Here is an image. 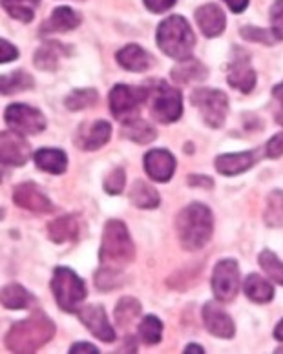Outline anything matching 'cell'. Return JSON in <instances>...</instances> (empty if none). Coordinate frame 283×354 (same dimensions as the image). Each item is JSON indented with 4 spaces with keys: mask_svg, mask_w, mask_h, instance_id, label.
I'll return each instance as SVG.
<instances>
[{
    "mask_svg": "<svg viewBox=\"0 0 283 354\" xmlns=\"http://www.w3.org/2000/svg\"><path fill=\"white\" fill-rule=\"evenodd\" d=\"M55 336V325L44 313H33L10 329L6 336V347L11 353H37Z\"/></svg>",
    "mask_w": 283,
    "mask_h": 354,
    "instance_id": "6da1fadb",
    "label": "cell"
},
{
    "mask_svg": "<svg viewBox=\"0 0 283 354\" xmlns=\"http://www.w3.org/2000/svg\"><path fill=\"white\" fill-rule=\"evenodd\" d=\"M177 238L185 250H199L210 241L214 230V218L210 208L203 203H192L183 208L176 221Z\"/></svg>",
    "mask_w": 283,
    "mask_h": 354,
    "instance_id": "7a4b0ae2",
    "label": "cell"
},
{
    "mask_svg": "<svg viewBox=\"0 0 283 354\" xmlns=\"http://www.w3.org/2000/svg\"><path fill=\"white\" fill-rule=\"evenodd\" d=\"M136 258V247L130 238L127 225L119 219H110L104 227L99 250V261L102 267L122 268Z\"/></svg>",
    "mask_w": 283,
    "mask_h": 354,
    "instance_id": "3957f363",
    "label": "cell"
},
{
    "mask_svg": "<svg viewBox=\"0 0 283 354\" xmlns=\"http://www.w3.org/2000/svg\"><path fill=\"white\" fill-rule=\"evenodd\" d=\"M156 39L163 53L172 57L176 61L190 59L194 44H196V37L190 30V24L181 15H172L165 19L157 28Z\"/></svg>",
    "mask_w": 283,
    "mask_h": 354,
    "instance_id": "277c9868",
    "label": "cell"
},
{
    "mask_svg": "<svg viewBox=\"0 0 283 354\" xmlns=\"http://www.w3.org/2000/svg\"><path fill=\"white\" fill-rule=\"evenodd\" d=\"M51 290L57 305L64 313H79L86 299V285L71 268L59 267L51 278Z\"/></svg>",
    "mask_w": 283,
    "mask_h": 354,
    "instance_id": "5b68a950",
    "label": "cell"
},
{
    "mask_svg": "<svg viewBox=\"0 0 283 354\" xmlns=\"http://www.w3.org/2000/svg\"><path fill=\"white\" fill-rule=\"evenodd\" d=\"M148 101H150V111L157 121L163 124L176 122L183 113V97L181 91L172 88L165 81L154 84L148 90Z\"/></svg>",
    "mask_w": 283,
    "mask_h": 354,
    "instance_id": "8992f818",
    "label": "cell"
},
{
    "mask_svg": "<svg viewBox=\"0 0 283 354\" xmlns=\"http://www.w3.org/2000/svg\"><path fill=\"white\" fill-rule=\"evenodd\" d=\"M190 101L210 128H219L227 119L228 97L225 91L214 88H197L190 95Z\"/></svg>",
    "mask_w": 283,
    "mask_h": 354,
    "instance_id": "52a82bcc",
    "label": "cell"
},
{
    "mask_svg": "<svg viewBox=\"0 0 283 354\" xmlns=\"http://www.w3.org/2000/svg\"><path fill=\"white\" fill-rule=\"evenodd\" d=\"M148 99V88L143 86H128V84H117L111 88L110 97V111L117 121H130L136 119L137 111L141 104Z\"/></svg>",
    "mask_w": 283,
    "mask_h": 354,
    "instance_id": "ba28073f",
    "label": "cell"
},
{
    "mask_svg": "<svg viewBox=\"0 0 283 354\" xmlns=\"http://www.w3.org/2000/svg\"><path fill=\"white\" fill-rule=\"evenodd\" d=\"M4 121L11 127V130L22 136H37L46 130V119L41 110L28 104H11L6 108Z\"/></svg>",
    "mask_w": 283,
    "mask_h": 354,
    "instance_id": "9c48e42d",
    "label": "cell"
},
{
    "mask_svg": "<svg viewBox=\"0 0 283 354\" xmlns=\"http://www.w3.org/2000/svg\"><path fill=\"white\" fill-rule=\"evenodd\" d=\"M239 288V267L234 259H221L212 272V292L218 301H232Z\"/></svg>",
    "mask_w": 283,
    "mask_h": 354,
    "instance_id": "30bf717a",
    "label": "cell"
},
{
    "mask_svg": "<svg viewBox=\"0 0 283 354\" xmlns=\"http://www.w3.org/2000/svg\"><path fill=\"white\" fill-rule=\"evenodd\" d=\"M0 156L4 165L11 167H22L30 161L31 148L26 141V137L19 132H2L0 136Z\"/></svg>",
    "mask_w": 283,
    "mask_h": 354,
    "instance_id": "8fae6325",
    "label": "cell"
},
{
    "mask_svg": "<svg viewBox=\"0 0 283 354\" xmlns=\"http://www.w3.org/2000/svg\"><path fill=\"white\" fill-rule=\"evenodd\" d=\"M111 127L107 121H91L84 122L79 127L75 133V147L79 150H86V152H93L99 150L110 141Z\"/></svg>",
    "mask_w": 283,
    "mask_h": 354,
    "instance_id": "7c38bea8",
    "label": "cell"
},
{
    "mask_svg": "<svg viewBox=\"0 0 283 354\" xmlns=\"http://www.w3.org/2000/svg\"><path fill=\"white\" fill-rule=\"evenodd\" d=\"M203 324L208 333L218 338L228 339L234 338V334H236V325H234L230 314L216 301H208L203 307Z\"/></svg>",
    "mask_w": 283,
    "mask_h": 354,
    "instance_id": "4fadbf2b",
    "label": "cell"
},
{
    "mask_svg": "<svg viewBox=\"0 0 283 354\" xmlns=\"http://www.w3.org/2000/svg\"><path fill=\"white\" fill-rule=\"evenodd\" d=\"M77 314H79V319L82 322V325H86L88 330L95 338H99L104 344H111L116 339V330L108 322L107 313H104L101 305H86V307L82 305V309Z\"/></svg>",
    "mask_w": 283,
    "mask_h": 354,
    "instance_id": "5bb4252c",
    "label": "cell"
},
{
    "mask_svg": "<svg viewBox=\"0 0 283 354\" xmlns=\"http://www.w3.org/2000/svg\"><path fill=\"white\" fill-rule=\"evenodd\" d=\"M13 201H15L17 207L26 208V210H31V212L37 214H48L55 210L53 203L48 199V196L37 187L35 183H22V185H19L15 188V192H13Z\"/></svg>",
    "mask_w": 283,
    "mask_h": 354,
    "instance_id": "9a60e30c",
    "label": "cell"
},
{
    "mask_svg": "<svg viewBox=\"0 0 283 354\" xmlns=\"http://www.w3.org/2000/svg\"><path fill=\"white\" fill-rule=\"evenodd\" d=\"M145 170H147V176L152 177L154 181L167 183L168 179H172L174 172H176V157L168 150L154 148L145 156Z\"/></svg>",
    "mask_w": 283,
    "mask_h": 354,
    "instance_id": "2e32d148",
    "label": "cell"
},
{
    "mask_svg": "<svg viewBox=\"0 0 283 354\" xmlns=\"http://www.w3.org/2000/svg\"><path fill=\"white\" fill-rule=\"evenodd\" d=\"M196 22L205 37L214 39L219 37L227 26L225 13L218 4H205L196 10Z\"/></svg>",
    "mask_w": 283,
    "mask_h": 354,
    "instance_id": "e0dca14e",
    "label": "cell"
},
{
    "mask_svg": "<svg viewBox=\"0 0 283 354\" xmlns=\"http://www.w3.org/2000/svg\"><path fill=\"white\" fill-rule=\"evenodd\" d=\"M227 82L236 90L243 91V93H250L253 88L256 86V71L250 66V61H248L245 55L236 57L230 66H228V75Z\"/></svg>",
    "mask_w": 283,
    "mask_h": 354,
    "instance_id": "ac0fdd59",
    "label": "cell"
},
{
    "mask_svg": "<svg viewBox=\"0 0 283 354\" xmlns=\"http://www.w3.org/2000/svg\"><path fill=\"white\" fill-rule=\"evenodd\" d=\"M81 22V15L75 10H71L68 6H61V8L51 11L50 19L42 24L41 33H44V35H50V33H66V31L79 28Z\"/></svg>",
    "mask_w": 283,
    "mask_h": 354,
    "instance_id": "d6986e66",
    "label": "cell"
},
{
    "mask_svg": "<svg viewBox=\"0 0 283 354\" xmlns=\"http://www.w3.org/2000/svg\"><path fill=\"white\" fill-rule=\"evenodd\" d=\"M256 162H258V152L225 153L216 159L214 167L221 176H238V174L247 172Z\"/></svg>",
    "mask_w": 283,
    "mask_h": 354,
    "instance_id": "ffe728a7",
    "label": "cell"
},
{
    "mask_svg": "<svg viewBox=\"0 0 283 354\" xmlns=\"http://www.w3.org/2000/svg\"><path fill=\"white\" fill-rule=\"evenodd\" d=\"M116 59L128 71H147L152 66V55L137 44L125 46L122 50L117 51Z\"/></svg>",
    "mask_w": 283,
    "mask_h": 354,
    "instance_id": "44dd1931",
    "label": "cell"
},
{
    "mask_svg": "<svg viewBox=\"0 0 283 354\" xmlns=\"http://www.w3.org/2000/svg\"><path fill=\"white\" fill-rule=\"evenodd\" d=\"M79 219L75 216H62L48 225V236L53 243H68L79 238Z\"/></svg>",
    "mask_w": 283,
    "mask_h": 354,
    "instance_id": "7402d4cb",
    "label": "cell"
},
{
    "mask_svg": "<svg viewBox=\"0 0 283 354\" xmlns=\"http://www.w3.org/2000/svg\"><path fill=\"white\" fill-rule=\"evenodd\" d=\"M70 51L66 50L61 42L57 41H48L35 51V57H33V62L39 70L44 71H53L59 66V61L62 57L68 55Z\"/></svg>",
    "mask_w": 283,
    "mask_h": 354,
    "instance_id": "603a6c76",
    "label": "cell"
},
{
    "mask_svg": "<svg viewBox=\"0 0 283 354\" xmlns=\"http://www.w3.org/2000/svg\"><path fill=\"white\" fill-rule=\"evenodd\" d=\"M33 159H35L37 168L53 176L64 174L68 168V157L59 148H41L39 152H35Z\"/></svg>",
    "mask_w": 283,
    "mask_h": 354,
    "instance_id": "cb8c5ba5",
    "label": "cell"
},
{
    "mask_svg": "<svg viewBox=\"0 0 283 354\" xmlns=\"http://www.w3.org/2000/svg\"><path fill=\"white\" fill-rule=\"evenodd\" d=\"M170 75L179 84H192V82H201L203 79H207V68L194 57H190V59L179 61V64L170 71Z\"/></svg>",
    "mask_w": 283,
    "mask_h": 354,
    "instance_id": "d4e9b609",
    "label": "cell"
},
{
    "mask_svg": "<svg viewBox=\"0 0 283 354\" xmlns=\"http://www.w3.org/2000/svg\"><path fill=\"white\" fill-rule=\"evenodd\" d=\"M128 198H130L131 205L137 208H145V210H150V208H157L161 198L154 187H150L148 183L137 179L134 185H131L130 192H128Z\"/></svg>",
    "mask_w": 283,
    "mask_h": 354,
    "instance_id": "484cf974",
    "label": "cell"
},
{
    "mask_svg": "<svg viewBox=\"0 0 283 354\" xmlns=\"http://www.w3.org/2000/svg\"><path fill=\"white\" fill-rule=\"evenodd\" d=\"M243 292L254 304H268L274 298V288L267 279H263L258 274H248L243 283Z\"/></svg>",
    "mask_w": 283,
    "mask_h": 354,
    "instance_id": "4316f807",
    "label": "cell"
},
{
    "mask_svg": "<svg viewBox=\"0 0 283 354\" xmlns=\"http://www.w3.org/2000/svg\"><path fill=\"white\" fill-rule=\"evenodd\" d=\"M122 137H127V139L137 142V145H148V142H152L156 139L157 132L152 124H148L147 121L136 117V119L125 121V124H122Z\"/></svg>",
    "mask_w": 283,
    "mask_h": 354,
    "instance_id": "83f0119b",
    "label": "cell"
},
{
    "mask_svg": "<svg viewBox=\"0 0 283 354\" xmlns=\"http://www.w3.org/2000/svg\"><path fill=\"white\" fill-rule=\"evenodd\" d=\"M31 301H33V296H31L22 285L13 283L6 285V287L2 288V305H4L6 309H26V307H30Z\"/></svg>",
    "mask_w": 283,
    "mask_h": 354,
    "instance_id": "f1b7e54d",
    "label": "cell"
},
{
    "mask_svg": "<svg viewBox=\"0 0 283 354\" xmlns=\"http://www.w3.org/2000/svg\"><path fill=\"white\" fill-rule=\"evenodd\" d=\"M8 15L21 22H31L35 19L37 8L41 6V0H2Z\"/></svg>",
    "mask_w": 283,
    "mask_h": 354,
    "instance_id": "f546056e",
    "label": "cell"
},
{
    "mask_svg": "<svg viewBox=\"0 0 283 354\" xmlns=\"http://www.w3.org/2000/svg\"><path fill=\"white\" fill-rule=\"evenodd\" d=\"M99 101V93L93 88H79L73 90L70 95L66 97V108L71 111L86 110V108L95 106Z\"/></svg>",
    "mask_w": 283,
    "mask_h": 354,
    "instance_id": "4dcf8cb0",
    "label": "cell"
},
{
    "mask_svg": "<svg viewBox=\"0 0 283 354\" xmlns=\"http://www.w3.org/2000/svg\"><path fill=\"white\" fill-rule=\"evenodd\" d=\"M33 88V77L22 70H17L10 75H2V95L19 93V91L31 90Z\"/></svg>",
    "mask_w": 283,
    "mask_h": 354,
    "instance_id": "1f68e13d",
    "label": "cell"
},
{
    "mask_svg": "<svg viewBox=\"0 0 283 354\" xmlns=\"http://www.w3.org/2000/svg\"><path fill=\"white\" fill-rule=\"evenodd\" d=\"M263 219L268 227H283V192L282 190H274L271 192L267 199V207H265V214Z\"/></svg>",
    "mask_w": 283,
    "mask_h": 354,
    "instance_id": "d6a6232c",
    "label": "cell"
},
{
    "mask_svg": "<svg viewBox=\"0 0 283 354\" xmlns=\"http://www.w3.org/2000/svg\"><path fill=\"white\" fill-rule=\"evenodd\" d=\"M139 338L143 344L156 345L163 338V322L157 316H145L139 324Z\"/></svg>",
    "mask_w": 283,
    "mask_h": 354,
    "instance_id": "836d02e7",
    "label": "cell"
},
{
    "mask_svg": "<svg viewBox=\"0 0 283 354\" xmlns=\"http://www.w3.org/2000/svg\"><path fill=\"white\" fill-rule=\"evenodd\" d=\"M113 314H116L117 324L121 325V327H127V325H130L141 314V304L136 298L125 296V298L119 299V304H117L116 313Z\"/></svg>",
    "mask_w": 283,
    "mask_h": 354,
    "instance_id": "e575fe53",
    "label": "cell"
},
{
    "mask_svg": "<svg viewBox=\"0 0 283 354\" xmlns=\"http://www.w3.org/2000/svg\"><path fill=\"white\" fill-rule=\"evenodd\" d=\"M258 261H259V265H262V268L265 270V274H267L268 278L283 287V261H280L278 256H276L273 250L265 248V250L259 254Z\"/></svg>",
    "mask_w": 283,
    "mask_h": 354,
    "instance_id": "d590c367",
    "label": "cell"
},
{
    "mask_svg": "<svg viewBox=\"0 0 283 354\" xmlns=\"http://www.w3.org/2000/svg\"><path fill=\"white\" fill-rule=\"evenodd\" d=\"M122 285V274L121 268L102 267L99 272L95 274V287L102 292H108L111 288H117Z\"/></svg>",
    "mask_w": 283,
    "mask_h": 354,
    "instance_id": "8d00e7d4",
    "label": "cell"
},
{
    "mask_svg": "<svg viewBox=\"0 0 283 354\" xmlns=\"http://www.w3.org/2000/svg\"><path fill=\"white\" fill-rule=\"evenodd\" d=\"M125 185H127V172H125V168H113L107 176V179H104V190L110 196H119L125 190Z\"/></svg>",
    "mask_w": 283,
    "mask_h": 354,
    "instance_id": "74e56055",
    "label": "cell"
},
{
    "mask_svg": "<svg viewBox=\"0 0 283 354\" xmlns=\"http://www.w3.org/2000/svg\"><path fill=\"white\" fill-rule=\"evenodd\" d=\"M271 33L276 41H283V0H276L271 8Z\"/></svg>",
    "mask_w": 283,
    "mask_h": 354,
    "instance_id": "f35d334b",
    "label": "cell"
},
{
    "mask_svg": "<svg viewBox=\"0 0 283 354\" xmlns=\"http://www.w3.org/2000/svg\"><path fill=\"white\" fill-rule=\"evenodd\" d=\"M241 37L243 39H247V41L253 42H263V44H274L276 41V37L273 33H268L265 30H259V28H253V26H247V28H243L241 30Z\"/></svg>",
    "mask_w": 283,
    "mask_h": 354,
    "instance_id": "ab89813d",
    "label": "cell"
},
{
    "mask_svg": "<svg viewBox=\"0 0 283 354\" xmlns=\"http://www.w3.org/2000/svg\"><path fill=\"white\" fill-rule=\"evenodd\" d=\"M265 153H267V157H271V159H278V157L283 156V132L276 133V136L267 142Z\"/></svg>",
    "mask_w": 283,
    "mask_h": 354,
    "instance_id": "60d3db41",
    "label": "cell"
},
{
    "mask_svg": "<svg viewBox=\"0 0 283 354\" xmlns=\"http://www.w3.org/2000/svg\"><path fill=\"white\" fill-rule=\"evenodd\" d=\"M19 57V50L6 39L0 41V62H11Z\"/></svg>",
    "mask_w": 283,
    "mask_h": 354,
    "instance_id": "b9f144b4",
    "label": "cell"
},
{
    "mask_svg": "<svg viewBox=\"0 0 283 354\" xmlns=\"http://www.w3.org/2000/svg\"><path fill=\"white\" fill-rule=\"evenodd\" d=\"M176 2L177 0H145V6H147L152 13H165V11H168L170 8H174Z\"/></svg>",
    "mask_w": 283,
    "mask_h": 354,
    "instance_id": "7bdbcfd3",
    "label": "cell"
},
{
    "mask_svg": "<svg viewBox=\"0 0 283 354\" xmlns=\"http://www.w3.org/2000/svg\"><path fill=\"white\" fill-rule=\"evenodd\" d=\"M188 185L190 187H201L205 190H210L214 187V181L208 176H196V174H192V176L188 177Z\"/></svg>",
    "mask_w": 283,
    "mask_h": 354,
    "instance_id": "ee69618b",
    "label": "cell"
},
{
    "mask_svg": "<svg viewBox=\"0 0 283 354\" xmlns=\"http://www.w3.org/2000/svg\"><path fill=\"white\" fill-rule=\"evenodd\" d=\"M70 353L71 354H97L99 351H97L95 345H91V344H75L70 349Z\"/></svg>",
    "mask_w": 283,
    "mask_h": 354,
    "instance_id": "f6af8a7d",
    "label": "cell"
},
{
    "mask_svg": "<svg viewBox=\"0 0 283 354\" xmlns=\"http://www.w3.org/2000/svg\"><path fill=\"white\" fill-rule=\"evenodd\" d=\"M225 2H227L232 13H241V11L247 10L248 6V0H225Z\"/></svg>",
    "mask_w": 283,
    "mask_h": 354,
    "instance_id": "bcb514c9",
    "label": "cell"
},
{
    "mask_svg": "<svg viewBox=\"0 0 283 354\" xmlns=\"http://www.w3.org/2000/svg\"><path fill=\"white\" fill-rule=\"evenodd\" d=\"M273 95L276 97V101H278L280 104H282V106H283V82H280L278 86H274Z\"/></svg>",
    "mask_w": 283,
    "mask_h": 354,
    "instance_id": "7dc6e473",
    "label": "cell"
},
{
    "mask_svg": "<svg viewBox=\"0 0 283 354\" xmlns=\"http://www.w3.org/2000/svg\"><path fill=\"white\" fill-rule=\"evenodd\" d=\"M185 353L187 354H199V353H205V351H203V347L201 345H194V344H190V345H187V349H185Z\"/></svg>",
    "mask_w": 283,
    "mask_h": 354,
    "instance_id": "c3c4849f",
    "label": "cell"
},
{
    "mask_svg": "<svg viewBox=\"0 0 283 354\" xmlns=\"http://www.w3.org/2000/svg\"><path fill=\"white\" fill-rule=\"evenodd\" d=\"M274 338L280 339V342H283V319L278 324V327L274 329Z\"/></svg>",
    "mask_w": 283,
    "mask_h": 354,
    "instance_id": "681fc988",
    "label": "cell"
},
{
    "mask_svg": "<svg viewBox=\"0 0 283 354\" xmlns=\"http://www.w3.org/2000/svg\"><path fill=\"white\" fill-rule=\"evenodd\" d=\"M278 117H280L278 121H280V122H282V124H283V115H278Z\"/></svg>",
    "mask_w": 283,
    "mask_h": 354,
    "instance_id": "f907efd6",
    "label": "cell"
}]
</instances>
